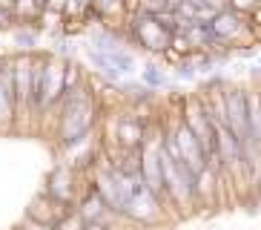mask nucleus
<instances>
[{
    "instance_id": "obj_1",
    "label": "nucleus",
    "mask_w": 261,
    "mask_h": 230,
    "mask_svg": "<svg viewBox=\"0 0 261 230\" xmlns=\"http://www.w3.org/2000/svg\"><path fill=\"white\" fill-rule=\"evenodd\" d=\"M92 124H95V104L81 89V84L63 92L61 121H58V141H61V147H72L81 138H86L92 132Z\"/></svg>"
},
{
    "instance_id": "obj_2",
    "label": "nucleus",
    "mask_w": 261,
    "mask_h": 230,
    "mask_svg": "<svg viewBox=\"0 0 261 230\" xmlns=\"http://www.w3.org/2000/svg\"><path fill=\"white\" fill-rule=\"evenodd\" d=\"M126 35L138 46H144L146 52H158V55H164L169 49V43H172V35L155 20L152 12H144V9L135 12V15H129V29H126Z\"/></svg>"
},
{
    "instance_id": "obj_3",
    "label": "nucleus",
    "mask_w": 261,
    "mask_h": 230,
    "mask_svg": "<svg viewBox=\"0 0 261 230\" xmlns=\"http://www.w3.org/2000/svg\"><path fill=\"white\" fill-rule=\"evenodd\" d=\"M66 92V63L61 61H43V75H40V92H38V107L35 112L52 109Z\"/></svg>"
},
{
    "instance_id": "obj_4",
    "label": "nucleus",
    "mask_w": 261,
    "mask_h": 230,
    "mask_svg": "<svg viewBox=\"0 0 261 230\" xmlns=\"http://www.w3.org/2000/svg\"><path fill=\"white\" fill-rule=\"evenodd\" d=\"M169 132H172V138H175L178 150H181V155H184V161H187V167H190L192 173L198 176L201 170L207 167V153H204L201 141L195 138V132L187 127L184 118H178V121L169 127Z\"/></svg>"
},
{
    "instance_id": "obj_5",
    "label": "nucleus",
    "mask_w": 261,
    "mask_h": 230,
    "mask_svg": "<svg viewBox=\"0 0 261 230\" xmlns=\"http://www.w3.org/2000/svg\"><path fill=\"white\" fill-rule=\"evenodd\" d=\"M164 207L167 204H164L149 187H141V190H135L129 199H126V204H123V216H126V219H135V222L149 224V222H158V219L164 216Z\"/></svg>"
},
{
    "instance_id": "obj_6",
    "label": "nucleus",
    "mask_w": 261,
    "mask_h": 230,
    "mask_svg": "<svg viewBox=\"0 0 261 230\" xmlns=\"http://www.w3.org/2000/svg\"><path fill=\"white\" fill-rule=\"evenodd\" d=\"M32 66H35V58H32V55H17L15 58V109H17V115L29 112V104H32Z\"/></svg>"
},
{
    "instance_id": "obj_7",
    "label": "nucleus",
    "mask_w": 261,
    "mask_h": 230,
    "mask_svg": "<svg viewBox=\"0 0 261 230\" xmlns=\"http://www.w3.org/2000/svg\"><path fill=\"white\" fill-rule=\"evenodd\" d=\"M207 26L213 29V35L221 43H232L236 38H241V32H247L250 23H244V15H238L232 9H221V12H215V17Z\"/></svg>"
},
{
    "instance_id": "obj_8",
    "label": "nucleus",
    "mask_w": 261,
    "mask_h": 230,
    "mask_svg": "<svg viewBox=\"0 0 261 230\" xmlns=\"http://www.w3.org/2000/svg\"><path fill=\"white\" fill-rule=\"evenodd\" d=\"M72 207L66 204V201H58L55 196H49V193H43V196H38V199L32 201L29 207V219L32 222H40V224H58L63 219V216L69 213Z\"/></svg>"
},
{
    "instance_id": "obj_9",
    "label": "nucleus",
    "mask_w": 261,
    "mask_h": 230,
    "mask_svg": "<svg viewBox=\"0 0 261 230\" xmlns=\"http://www.w3.org/2000/svg\"><path fill=\"white\" fill-rule=\"evenodd\" d=\"M115 144L121 147V150H138V147H144L146 141V127L144 121H138L135 115H121L115 124Z\"/></svg>"
},
{
    "instance_id": "obj_10",
    "label": "nucleus",
    "mask_w": 261,
    "mask_h": 230,
    "mask_svg": "<svg viewBox=\"0 0 261 230\" xmlns=\"http://www.w3.org/2000/svg\"><path fill=\"white\" fill-rule=\"evenodd\" d=\"M77 213L84 216V222H95V219H103V222H115L118 216H123V213L112 210V207L103 201V196L95 190V184L89 187V193H86L84 199H81V204H77Z\"/></svg>"
},
{
    "instance_id": "obj_11",
    "label": "nucleus",
    "mask_w": 261,
    "mask_h": 230,
    "mask_svg": "<svg viewBox=\"0 0 261 230\" xmlns=\"http://www.w3.org/2000/svg\"><path fill=\"white\" fill-rule=\"evenodd\" d=\"M46 193H49V196H55L58 201H66V204H72V167L61 164V167L55 170L52 176H49Z\"/></svg>"
},
{
    "instance_id": "obj_12",
    "label": "nucleus",
    "mask_w": 261,
    "mask_h": 230,
    "mask_svg": "<svg viewBox=\"0 0 261 230\" xmlns=\"http://www.w3.org/2000/svg\"><path fill=\"white\" fill-rule=\"evenodd\" d=\"M86 61L95 66V72H98V75H103L107 81H112V84H118V81L123 78V72L115 66V63H112V58H109L107 52L95 49V46H86Z\"/></svg>"
},
{
    "instance_id": "obj_13",
    "label": "nucleus",
    "mask_w": 261,
    "mask_h": 230,
    "mask_svg": "<svg viewBox=\"0 0 261 230\" xmlns=\"http://www.w3.org/2000/svg\"><path fill=\"white\" fill-rule=\"evenodd\" d=\"M215 193H218V173H215V167H210V164H207V167L195 176V201L213 204Z\"/></svg>"
},
{
    "instance_id": "obj_14",
    "label": "nucleus",
    "mask_w": 261,
    "mask_h": 230,
    "mask_svg": "<svg viewBox=\"0 0 261 230\" xmlns=\"http://www.w3.org/2000/svg\"><path fill=\"white\" fill-rule=\"evenodd\" d=\"M247 121H250L253 144L261 150V92L258 89H247Z\"/></svg>"
},
{
    "instance_id": "obj_15",
    "label": "nucleus",
    "mask_w": 261,
    "mask_h": 230,
    "mask_svg": "<svg viewBox=\"0 0 261 230\" xmlns=\"http://www.w3.org/2000/svg\"><path fill=\"white\" fill-rule=\"evenodd\" d=\"M15 95H12V89H6L3 86V81H0V132H6L9 127H12V121H15Z\"/></svg>"
},
{
    "instance_id": "obj_16",
    "label": "nucleus",
    "mask_w": 261,
    "mask_h": 230,
    "mask_svg": "<svg viewBox=\"0 0 261 230\" xmlns=\"http://www.w3.org/2000/svg\"><path fill=\"white\" fill-rule=\"evenodd\" d=\"M107 55L112 58V63H115L118 69H121L123 75H132V72L138 69V61H135V55H132V52H126V49H123L121 43H118V46H112V49H109Z\"/></svg>"
},
{
    "instance_id": "obj_17",
    "label": "nucleus",
    "mask_w": 261,
    "mask_h": 230,
    "mask_svg": "<svg viewBox=\"0 0 261 230\" xmlns=\"http://www.w3.org/2000/svg\"><path fill=\"white\" fill-rule=\"evenodd\" d=\"M141 84H146L149 89H161V86H167V78L155 63H146V66H141Z\"/></svg>"
},
{
    "instance_id": "obj_18",
    "label": "nucleus",
    "mask_w": 261,
    "mask_h": 230,
    "mask_svg": "<svg viewBox=\"0 0 261 230\" xmlns=\"http://www.w3.org/2000/svg\"><path fill=\"white\" fill-rule=\"evenodd\" d=\"M17 17H26V20H35V17L43 12V6H40L38 0H15V9H12Z\"/></svg>"
},
{
    "instance_id": "obj_19",
    "label": "nucleus",
    "mask_w": 261,
    "mask_h": 230,
    "mask_svg": "<svg viewBox=\"0 0 261 230\" xmlns=\"http://www.w3.org/2000/svg\"><path fill=\"white\" fill-rule=\"evenodd\" d=\"M55 230H84V216L77 213V210H69L61 222L55 224Z\"/></svg>"
},
{
    "instance_id": "obj_20",
    "label": "nucleus",
    "mask_w": 261,
    "mask_h": 230,
    "mask_svg": "<svg viewBox=\"0 0 261 230\" xmlns=\"http://www.w3.org/2000/svg\"><path fill=\"white\" fill-rule=\"evenodd\" d=\"M15 43L20 46V49H26V52H29V49H35V46H38V35H35V32H29V29H17L15 32Z\"/></svg>"
},
{
    "instance_id": "obj_21",
    "label": "nucleus",
    "mask_w": 261,
    "mask_h": 230,
    "mask_svg": "<svg viewBox=\"0 0 261 230\" xmlns=\"http://www.w3.org/2000/svg\"><path fill=\"white\" fill-rule=\"evenodd\" d=\"M141 9L144 12H161V9H167V0H141Z\"/></svg>"
},
{
    "instance_id": "obj_22",
    "label": "nucleus",
    "mask_w": 261,
    "mask_h": 230,
    "mask_svg": "<svg viewBox=\"0 0 261 230\" xmlns=\"http://www.w3.org/2000/svg\"><path fill=\"white\" fill-rule=\"evenodd\" d=\"M84 230H115V224L103 222V219H95V222H84Z\"/></svg>"
},
{
    "instance_id": "obj_23",
    "label": "nucleus",
    "mask_w": 261,
    "mask_h": 230,
    "mask_svg": "<svg viewBox=\"0 0 261 230\" xmlns=\"http://www.w3.org/2000/svg\"><path fill=\"white\" fill-rule=\"evenodd\" d=\"M20 230H55V227H52V224H40V222H32V219H29Z\"/></svg>"
},
{
    "instance_id": "obj_24",
    "label": "nucleus",
    "mask_w": 261,
    "mask_h": 230,
    "mask_svg": "<svg viewBox=\"0 0 261 230\" xmlns=\"http://www.w3.org/2000/svg\"><path fill=\"white\" fill-rule=\"evenodd\" d=\"M55 52H61V55H69V52H72L69 40H58V43H55Z\"/></svg>"
},
{
    "instance_id": "obj_25",
    "label": "nucleus",
    "mask_w": 261,
    "mask_h": 230,
    "mask_svg": "<svg viewBox=\"0 0 261 230\" xmlns=\"http://www.w3.org/2000/svg\"><path fill=\"white\" fill-rule=\"evenodd\" d=\"M255 3H261V0H255Z\"/></svg>"
},
{
    "instance_id": "obj_26",
    "label": "nucleus",
    "mask_w": 261,
    "mask_h": 230,
    "mask_svg": "<svg viewBox=\"0 0 261 230\" xmlns=\"http://www.w3.org/2000/svg\"><path fill=\"white\" fill-rule=\"evenodd\" d=\"M258 63H261V58H258Z\"/></svg>"
}]
</instances>
